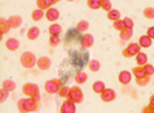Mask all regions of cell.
<instances>
[{
	"label": "cell",
	"instance_id": "32",
	"mask_svg": "<svg viewBox=\"0 0 154 113\" xmlns=\"http://www.w3.org/2000/svg\"><path fill=\"white\" fill-rule=\"evenodd\" d=\"M143 15H144L146 18L153 19L154 18V8H152V7H147V8H145L144 11H143Z\"/></svg>",
	"mask_w": 154,
	"mask_h": 113
},
{
	"label": "cell",
	"instance_id": "41",
	"mask_svg": "<svg viewBox=\"0 0 154 113\" xmlns=\"http://www.w3.org/2000/svg\"><path fill=\"white\" fill-rule=\"evenodd\" d=\"M147 35L151 38H154V26H152V27H149L147 29Z\"/></svg>",
	"mask_w": 154,
	"mask_h": 113
},
{
	"label": "cell",
	"instance_id": "10",
	"mask_svg": "<svg viewBox=\"0 0 154 113\" xmlns=\"http://www.w3.org/2000/svg\"><path fill=\"white\" fill-rule=\"evenodd\" d=\"M93 43H94V38H93V35H91V34H85L81 40V44L84 49L91 47L93 45Z\"/></svg>",
	"mask_w": 154,
	"mask_h": 113
},
{
	"label": "cell",
	"instance_id": "45",
	"mask_svg": "<svg viewBox=\"0 0 154 113\" xmlns=\"http://www.w3.org/2000/svg\"><path fill=\"white\" fill-rule=\"evenodd\" d=\"M153 113H154V111H153Z\"/></svg>",
	"mask_w": 154,
	"mask_h": 113
},
{
	"label": "cell",
	"instance_id": "35",
	"mask_svg": "<svg viewBox=\"0 0 154 113\" xmlns=\"http://www.w3.org/2000/svg\"><path fill=\"white\" fill-rule=\"evenodd\" d=\"M8 96H9V90H5V88L0 90V102L1 103H4L6 99H8Z\"/></svg>",
	"mask_w": 154,
	"mask_h": 113
},
{
	"label": "cell",
	"instance_id": "25",
	"mask_svg": "<svg viewBox=\"0 0 154 113\" xmlns=\"http://www.w3.org/2000/svg\"><path fill=\"white\" fill-rule=\"evenodd\" d=\"M36 5H38V9L45 10L50 8L51 1H50V0H38V1H36Z\"/></svg>",
	"mask_w": 154,
	"mask_h": 113
},
{
	"label": "cell",
	"instance_id": "16",
	"mask_svg": "<svg viewBox=\"0 0 154 113\" xmlns=\"http://www.w3.org/2000/svg\"><path fill=\"white\" fill-rule=\"evenodd\" d=\"M138 44L140 45V47H149L152 45V38L149 35H142L140 38Z\"/></svg>",
	"mask_w": 154,
	"mask_h": 113
},
{
	"label": "cell",
	"instance_id": "23",
	"mask_svg": "<svg viewBox=\"0 0 154 113\" xmlns=\"http://www.w3.org/2000/svg\"><path fill=\"white\" fill-rule=\"evenodd\" d=\"M136 62L140 65V66H145L147 63V56L145 53L143 52H140L137 56H136Z\"/></svg>",
	"mask_w": 154,
	"mask_h": 113
},
{
	"label": "cell",
	"instance_id": "40",
	"mask_svg": "<svg viewBox=\"0 0 154 113\" xmlns=\"http://www.w3.org/2000/svg\"><path fill=\"white\" fill-rule=\"evenodd\" d=\"M153 111H154V108H152L151 105H147V106H145V108H143L142 112L143 113H153Z\"/></svg>",
	"mask_w": 154,
	"mask_h": 113
},
{
	"label": "cell",
	"instance_id": "39",
	"mask_svg": "<svg viewBox=\"0 0 154 113\" xmlns=\"http://www.w3.org/2000/svg\"><path fill=\"white\" fill-rule=\"evenodd\" d=\"M124 23H125V26L127 28H131V29H133V27H134V22H133L129 17H126V18H124Z\"/></svg>",
	"mask_w": 154,
	"mask_h": 113
},
{
	"label": "cell",
	"instance_id": "24",
	"mask_svg": "<svg viewBox=\"0 0 154 113\" xmlns=\"http://www.w3.org/2000/svg\"><path fill=\"white\" fill-rule=\"evenodd\" d=\"M133 74L135 75L136 78H140V77H144L146 76L144 70V66H138V67H135L133 69Z\"/></svg>",
	"mask_w": 154,
	"mask_h": 113
},
{
	"label": "cell",
	"instance_id": "3",
	"mask_svg": "<svg viewBox=\"0 0 154 113\" xmlns=\"http://www.w3.org/2000/svg\"><path fill=\"white\" fill-rule=\"evenodd\" d=\"M20 63L24 68L29 69V68H33L35 66V63H38V60H36V56L34 53L27 51L24 52L20 56Z\"/></svg>",
	"mask_w": 154,
	"mask_h": 113
},
{
	"label": "cell",
	"instance_id": "5",
	"mask_svg": "<svg viewBox=\"0 0 154 113\" xmlns=\"http://www.w3.org/2000/svg\"><path fill=\"white\" fill-rule=\"evenodd\" d=\"M83 93L82 90L78 87V86H72L70 87V90H69V96H68V99H70L74 103H82L83 102Z\"/></svg>",
	"mask_w": 154,
	"mask_h": 113
},
{
	"label": "cell",
	"instance_id": "30",
	"mask_svg": "<svg viewBox=\"0 0 154 113\" xmlns=\"http://www.w3.org/2000/svg\"><path fill=\"white\" fill-rule=\"evenodd\" d=\"M69 90H70L69 87H67V86H61L60 90H59V92H58V94H59L60 97L68 99V96H69Z\"/></svg>",
	"mask_w": 154,
	"mask_h": 113
},
{
	"label": "cell",
	"instance_id": "20",
	"mask_svg": "<svg viewBox=\"0 0 154 113\" xmlns=\"http://www.w3.org/2000/svg\"><path fill=\"white\" fill-rule=\"evenodd\" d=\"M131 36H133V29H131V28L125 27L122 31H120V38L121 40L127 41V40H129Z\"/></svg>",
	"mask_w": 154,
	"mask_h": 113
},
{
	"label": "cell",
	"instance_id": "29",
	"mask_svg": "<svg viewBox=\"0 0 154 113\" xmlns=\"http://www.w3.org/2000/svg\"><path fill=\"white\" fill-rule=\"evenodd\" d=\"M88 27H90V24H88V22H86V20H81L79 23L76 25V28L78 32H85L86 29H88Z\"/></svg>",
	"mask_w": 154,
	"mask_h": 113
},
{
	"label": "cell",
	"instance_id": "6",
	"mask_svg": "<svg viewBox=\"0 0 154 113\" xmlns=\"http://www.w3.org/2000/svg\"><path fill=\"white\" fill-rule=\"evenodd\" d=\"M140 52V45L138 43H131L122 51V54L126 58H130L133 56H137Z\"/></svg>",
	"mask_w": 154,
	"mask_h": 113
},
{
	"label": "cell",
	"instance_id": "18",
	"mask_svg": "<svg viewBox=\"0 0 154 113\" xmlns=\"http://www.w3.org/2000/svg\"><path fill=\"white\" fill-rule=\"evenodd\" d=\"M2 88L9 90V92H14L15 88H16V83L11 79H6L4 83H2Z\"/></svg>",
	"mask_w": 154,
	"mask_h": 113
},
{
	"label": "cell",
	"instance_id": "11",
	"mask_svg": "<svg viewBox=\"0 0 154 113\" xmlns=\"http://www.w3.org/2000/svg\"><path fill=\"white\" fill-rule=\"evenodd\" d=\"M8 23H9L11 28H18L22 25V23H23V19H22L20 16L15 15V16H10L9 18H8Z\"/></svg>",
	"mask_w": 154,
	"mask_h": 113
},
{
	"label": "cell",
	"instance_id": "21",
	"mask_svg": "<svg viewBox=\"0 0 154 113\" xmlns=\"http://www.w3.org/2000/svg\"><path fill=\"white\" fill-rule=\"evenodd\" d=\"M49 32L51 35H59V34L63 32V28L59 24H52L50 27H49Z\"/></svg>",
	"mask_w": 154,
	"mask_h": 113
},
{
	"label": "cell",
	"instance_id": "38",
	"mask_svg": "<svg viewBox=\"0 0 154 113\" xmlns=\"http://www.w3.org/2000/svg\"><path fill=\"white\" fill-rule=\"evenodd\" d=\"M111 2H110V0H103V1H102V9L103 10H106V11H108V13H109V11H110L111 10Z\"/></svg>",
	"mask_w": 154,
	"mask_h": 113
},
{
	"label": "cell",
	"instance_id": "27",
	"mask_svg": "<svg viewBox=\"0 0 154 113\" xmlns=\"http://www.w3.org/2000/svg\"><path fill=\"white\" fill-rule=\"evenodd\" d=\"M44 16V11L42 9H35L33 10V13H32V19L35 20V22H38V20H41V19L43 18Z\"/></svg>",
	"mask_w": 154,
	"mask_h": 113
},
{
	"label": "cell",
	"instance_id": "37",
	"mask_svg": "<svg viewBox=\"0 0 154 113\" xmlns=\"http://www.w3.org/2000/svg\"><path fill=\"white\" fill-rule=\"evenodd\" d=\"M144 70H145V74L147 76H149V77L152 75H154V67L152 65H147L146 63L144 66Z\"/></svg>",
	"mask_w": 154,
	"mask_h": 113
},
{
	"label": "cell",
	"instance_id": "44",
	"mask_svg": "<svg viewBox=\"0 0 154 113\" xmlns=\"http://www.w3.org/2000/svg\"><path fill=\"white\" fill-rule=\"evenodd\" d=\"M68 1H74V0H68Z\"/></svg>",
	"mask_w": 154,
	"mask_h": 113
},
{
	"label": "cell",
	"instance_id": "26",
	"mask_svg": "<svg viewBox=\"0 0 154 113\" xmlns=\"http://www.w3.org/2000/svg\"><path fill=\"white\" fill-rule=\"evenodd\" d=\"M103 0H87V5L91 9H99L102 7Z\"/></svg>",
	"mask_w": 154,
	"mask_h": 113
},
{
	"label": "cell",
	"instance_id": "34",
	"mask_svg": "<svg viewBox=\"0 0 154 113\" xmlns=\"http://www.w3.org/2000/svg\"><path fill=\"white\" fill-rule=\"evenodd\" d=\"M49 43H50L51 47H57V45H59V43H60L59 35H51V38L49 40Z\"/></svg>",
	"mask_w": 154,
	"mask_h": 113
},
{
	"label": "cell",
	"instance_id": "17",
	"mask_svg": "<svg viewBox=\"0 0 154 113\" xmlns=\"http://www.w3.org/2000/svg\"><path fill=\"white\" fill-rule=\"evenodd\" d=\"M38 35H40V29L38 27L36 26H33V27H31L29 29V32H27V38L29 40H36L38 38Z\"/></svg>",
	"mask_w": 154,
	"mask_h": 113
},
{
	"label": "cell",
	"instance_id": "36",
	"mask_svg": "<svg viewBox=\"0 0 154 113\" xmlns=\"http://www.w3.org/2000/svg\"><path fill=\"white\" fill-rule=\"evenodd\" d=\"M113 27H115L116 29H118V31H122V29H124L126 26H125V23H124V20H121V19H118V20H115V22H113Z\"/></svg>",
	"mask_w": 154,
	"mask_h": 113
},
{
	"label": "cell",
	"instance_id": "28",
	"mask_svg": "<svg viewBox=\"0 0 154 113\" xmlns=\"http://www.w3.org/2000/svg\"><path fill=\"white\" fill-rule=\"evenodd\" d=\"M108 18L111 19V20H118L120 18V11L117 9H111L109 13H108Z\"/></svg>",
	"mask_w": 154,
	"mask_h": 113
},
{
	"label": "cell",
	"instance_id": "22",
	"mask_svg": "<svg viewBox=\"0 0 154 113\" xmlns=\"http://www.w3.org/2000/svg\"><path fill=\"white\" fill-rule=\"evenodd\" d=\"M106 90V86L103 84V81H95L94 84H93V90L95 92V93H99V94H102L103 93V90Z\"/></svg>",
	"mask_w": 154,
	"mask_h": 113
},
{
	"label": "cell",
	"instance_id": "4",
	"mask_svg": "<svg viewBox=\"0 0 154 113\" xmlns=\"http://www.w3.org/2000/svg\"><path fill=\"white\" fill-rule=\"evenodd\" d=\"M61 86H63L61 85V80L54 78V79L48 80L45 83V85H44V88H45V92L49 93V94H54V93L59 92Z\"/></svg>",
	"mask_w": 154,
	"mask_h": 113
},
{
	"label": "cell",
	"instance_id": "12",
	"mask_svg": "<svg viewBox=\"0 0 154 113\" xmlns=\"http://www.w3.org/2000/svg\"><path fill=\"white\" fill-rule=\"evenodd\" d=\"M6 47L9 50V51H16L19 47V41L17 38H10L6 41Z\"/></svg>",
	"mask_w": 154,
	"mask_h": 113
},
{
	"label": "cell",
	"instance_id": "8",
	"mask_svg": "<svg viewBox=\"0 0 154 113\" xmlns=\"http://www.w3.org/2000/svg\"><path fill=\"white\" fill-rule=\"evenodd\" d=\"M61 113H75L76 112V108H75V103L72 102L70 99H67L61 105V108H60Z\"/></svg>",
	"mask_w": 154,
	"mask_h": 113
},
{
	"label": "cell",
	"instance_id": "33",
	"mask_svg": "<svg viewBox=\"0 0 154 113\" xmlns=\"http://www.w3.org/2000/svg\"><path fill=\"white\" fill-rule=\"evenodd\" d=\"M149 81V76H144V77H140V78H136V83L140 85V86H146Z\"/></svg>",
	"mask_w": 154,
	"mask_h": 113
},
{
	"label": "cell",
	"instance_id": "13",
	"mask_svg": "<svg viewBox=\"0 0 154 113\" xmlns=\"http://www.w3.org/2000/svg\"><path fill=\"white\" fill-rule=\"evenodd\" d=\"M45 17L50 22H54V20H57L59 18V11L56 8H49L47 10V13H45Z\"/></svg>",
	"mask_w": 154,
	"mask_h": 113
},
{
	"label": "cell",
	"instance_id": "14",
	"mask_svg": "<svg viewBox=\"0 0 154 113\" xmlns=\"http://www.w3.org/2000/svg\"><path fill=\"white\" fill-rule=\"evenodd\" d=\"M119 81H120L122 85H127V84H129L130 83V80H131V75H130V72L129 71H127V70H122L119 74Z\"/></svg>",
	"mask_w": 154,
	"mask_h": 113
},
{
	"label": "cell",
	"instance_id": "19",
	"mask_svg": "<svg viewBox=\"0 0 154 113\" xmlns=\"http://www.w3.org/2000/svg\"><path fill=\"white\" fill-rule=\"evenodd\" d=\"M87 78H88V76H87L86 72L79 71V72H77V75L75 76V81H76L77 84H84L87 80Z\"/></svg>",
	"mask_w": 154,
	"mask_h": 113
},
{
	"label": "cell",
	"instance_id": "7",
	"mask_svg": "<svg viewBox=\"0 0 154 113\" xmlns=\"http://www.w3.org/2000/svg\"><path fill=\"white\" fill-rule=\"evenodd\" d=\"M117 97V94L111 88H106L101 94V99L103 102H112Z\"/></svg>",
	"mask_w": 154,
	"mask_h": 113
},
{
	"label": "cell",
	"instance_id": "42",
	"mask_svg": "<svg viewBox=\"0 0 154 113\" xmlns=\"http://www.w3.org/2000/svg\"><path fill=\"white\" fill-rule=\"evenodd\" d=\"M149 105H151L152 108H154V95H152L151 99H149Z\"/></svg>",
	"mask_w": 154,
	"mask_h": 113
},
{
	"label": "cell",
	"instance_id": "9",
	"mask_svg": "<svg viewBox=\"0 0 154 113\" xmlns=\"http://www.w3.org/2000/svg\"><path fill=\"white\" fill-rule=\"evenodd\" d=\"M38 67L41 70H47L51 67V60L49 59L48 56H41L38 60Z\"/></svg>",
	"mask_w": 154,
	"mask_h": 113
},
{
	"label": "cell",
	"instance_id": "31",
	"mask_svg": "<svg viewBox=\"0 0 154 113\" xmlns=\"http://www.w3.org/2000/svg\"><path fill=\"white\" fill-rule=\"evenodd\" d=\"M88 68H90V70L92 71H99L100 70V62L97 61L96 59H93L90 61L88 63Z\"/></svg>",
	"mask_w": 154,
	"mask_h": 113
},
{
	"label": "cell",
	"instance_id": "15",
	"mask_svg": "<svg viewBox=\"0 0 154 113\" xmlns=\"http://www.w3.org/2000/svg\"><path fill=\"white\" fill-rule=\"evenodd\" d=\"M10 25L8 23V19L6 20L5 18H1L0 19V34H1V36L4 35V34H7L9 32L10 29Z\"/></svg>",
	"mask_w": 154,
	"mask_h": 113
},
{
	"label": "cell",
	"instance_id": "1",
	"mask_svg": "<svg viewBox=\"0 0 154 113\" xmlns=\"http://www.w3.org/2000/svg\"><path fill=\"white\" fill-rule=\"evenodd\" d=\"M17 108H18L20 113L36 112V111H38V108H40V101L33 99V97L22 99L18 101Z\"/></svg>",
	"mask_w": 154,
	"mask_h": 113
},
{
	"label": "cell",
	"instance_id": "2",
	"mask_svg": "<svg viewBox=\"0 0 154 113\" xmlns=\"http://www.w3.org/2000/svg\"><path fill=\"white\" fill-rule=\"evenodd\" d=\"M23 93L25 95H27L29 97H33V99L40 101V88L36 84H33V83H26L23 86Z\"/></svg>",
	"mask_w": 154,
	"mask_h": 113
},
{
	"label": "cell",
	"instance_id": "43",
	"mask_svg": "<svg viewBox=\"0 0 154 113\" xmlns=\"http://www.w3.org/2000/svg\"><path fill=\"white\" fill-rule=\"evenodd\" d=\"M51 1V5H54V4H57V2H59L60 0H50Z\"/></svg>",
	"mask_w": 154,
	"mask_h": 113
}]
</instances>
